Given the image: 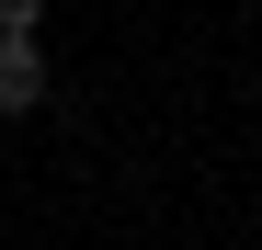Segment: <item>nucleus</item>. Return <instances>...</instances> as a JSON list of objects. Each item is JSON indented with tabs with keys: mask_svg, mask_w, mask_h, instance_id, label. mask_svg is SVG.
I'll list each match as a JSON object with an SVG mask.
<instances>
[{
	"mask_svg": "<svg viewBox=\"0 0 262 250\" xmlns=\"http://www.w3.org/2000/svg\"><path fill=\"white\" fill-rule=\"evenodd\" d=\"M0 114H46V46L0 34Z\"/></svg>",
	"mask_w": 262,
	"mask_h": 250,
	"instance_id": "obj_1",
	"label": "nucleus"
},
{
	"mask_svg": "<svg viewBox=\"0 0 262 250\" xmlns=\"http://www.w3.org/2000/svg\"><path fill=\"white\" fill-rule=\"evenodd\" d=\"M0 34H34L46 46V0H0Z\"/></svg>",
	"mask_w": 262,
	"mask_h": 250,
	"instance_id": "obj_2",
	"label": "nucleus"
}]
</instances>
